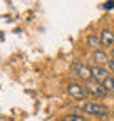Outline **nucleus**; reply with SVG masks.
<instances>
[{
    "label": "nucleus",
    "instance_id": "nucleus-1",
    "mask_svg": "<svg viewBox=\"0 0 114 121\" xmlns=\"http://www.w3.org/2000/svg\"><path fill=\"white\" fill-rule=\"evenodd\" d=\"M81 113L84 114H89V116H94V118H101L106 121L107 116H111V109L107 108L106 104H99V103H84L81 106Z\"/></svg>",
    "mask_w": 114,
    "mask_h": 121
},
{
    "label": "nucleus",
    "instance_id": "nucleus-2",
    "mask_svg": "<svg viewBox=\"0 0 114 121\" xmlns=\"http://www.w3.org/2000/svg\"><path fill=\"white\" fill-rule=\"evenodd\" d=\"M84 87H86V91H87V94H91L92 98H104L106 94H107V91H106V87L102 86V82H97V81H94V79H91V81H86V84H84Z\"/></svg>",
    "mask_w": 114,
    "mask_h": 121
},
{
    "label": "nucleus",
    "instance_id": "nucleus-3",
    "mask_svg": "<svg viewBox=\"0 0 114 121\" xmlns=\"http://www.w3.org/2000/svg\"><path fill=\"white\" fill-rule=\"evenodd\" d=\"M70 69H72V72L77 76V78H81L82 81H91L92 79V71L89 66H86L82 62H79V60H74L72 64H70Z\"/></svg>",
    "mask_w": 114,
    "mask_h": 121
},
{
    "label": "nucleus",
    "instance_id": "nucleus-4",
    "mask_svg": "<svg viewBox=\"0 0 114 121\" xmlns=\"http://www.w3.org/2000/svg\"><path fill=\"white\" fill-rule=\"evenodd\" d=\"M65 91H67L69 98H72V99H76V101L86 99V94H87L86 87H84L82 84H79V82H70V84H67Z\"/></svg>",
    "mask_w": 114,
    "mask_h": 121
},
{
    "label": "nucleus",
    "instance_id": "nucleus-5",
    "mask_svg": "<svg viewBox=\"0 0 114 121\" xmlns=\"http://www.w3.org/2000/svg\"><path fill=\"white\" fill-rule=\"evenodd\" d=\"M91 71H92V79L97 81V82H102L107 76H109V71L106 66H99V64H94L91 66Z\"/></svg>",
    "mask_w": 114,
    "mask_h": 121
},
{
    "label": "nucleus",
    "instance_id": "nucleus-6",
    "mask_svg": "<svg viewBox=\"0 0 114 121\" xmlns=\"http://www.w3.org/2000/svg\"><path fill=\"white\" fill-rule=\"evenodd\" d=\"M99 37H101V44L104 47H114V32L112 30H109V29L101 30Z\"/></svg>",
    "mask_w": 114,
    "mask_h": 121
},
{
    "label": "nucleus",
    "instance_id": "nucleus-7",
    "mask_svg": "<svg viewBox=\"0 0 114 121\" xmlns=\"http://www.w3.org/2000/svg\"><path fill=\"white\" fill-rule=\"evenodd\" d=\"M92 60H94V64L106 66L107 60H109V56H107L102 49H97V51H92Z\"/></svg>",
    "mask_w": 114,
    "mask_h": 121
},
{
    "label": "nucleus",
    "instance_id": "nucleus-8",
    "mask_svg": "<svg viewBox=\"0 0 114 121\" xmlns=\"http://www.w3.org/2000/svg\"><path fill=\"white\" fill-rule=\"evenodd\" d=\"M86 44H87V47L92 49V51H97L99 47H101V37H99L97 34H89L87 37H86Z\"/></svg>",
    "mask_w": 114,
    "mask_h": 121
},
{
    "label": "nucleus",
    "instance_id": "nucleus-9",
    "mask_svg": "<svg viewBox=\"0 0 114 121\" xmlns=\"http://www.w3.org/2000/svg\"><path fill=\"white\" fill-rule=\"evenodd\" d=\"M102 86L106 87L107 94H114V76H107V78L102 81Z\"/></svg>",
    "mask_w": 114,
    "mask_h": 121
},
{
    "label": "nucleus",
    "instance_id": "nucleus-10",
    "mask_svg": "<svg viewBox=\"0 0 114 121\" xmlns=\"http://www.w3.org/2000/svg\"><path fill=\"white\" fill-rule=\"evenodd\" d=\"M59 121H86V118L77 113H69V114H64Z\"/></svg>",
    "mask_w": 114,
    "mask_h": 121
},
{
    "label": "nucleus",
    "instance_id": "nucleus-11",
    "mask_svg": "<svg viewBox=\"0 0 114 121\" xmlns=\"http://www.w3.org/2000/svg\"><path fill=\"white\" fill-rule=\"evenodd\" d=\"M106 67H107V71H109V72H112V74H114V59H112V57H111V59L107 60Z\"/></svg>",
    "mask_w": 114,
    "mask_h": 121
},
{
    "label": "nucleus",
    "instance_id": "nucleus-12",
    "mask_svg": "<svg viewBox=\"0 0 114 121\" xmlns=\"http://www.w3.org/2000/svg\"><path fill=\"white\" fill-rule=\"evenodd\" d=\"M111 49H112V51H111V52H112V59H114V47H111Z\"/></svg>",
    "mask_w": 114,
    "mask_h": 121
},
{
    "label": "nucleus",
    "instance_id": "nucleus-13",
    "mask_svg": "<svg viewBox=\"0 0 114 121\" xmlns=\"http://www.w3.org/2000/svg\"><path fill=\"white\" fill-rule=\"evenodd\" d=\"M111 116H114V109H111Z\"/></svg>",
    "mask_w": 114,
    "mask_h": 121
}]
</instances>
